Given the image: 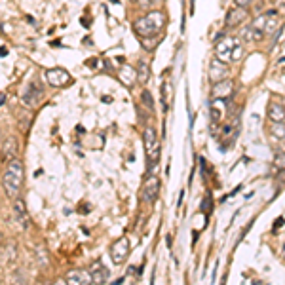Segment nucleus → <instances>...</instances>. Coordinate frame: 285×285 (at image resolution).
<instances>
[{"label": "nucleus", "mask_w": 285, "mask_h": 285, "mask_svg": "<svg viewBox=\"0 0 285 285\" xmlns=\"http://www.w3.org/2000/svg\"><path fill=\"white\" fill-rule=\"evenodd\" d=\"M168 21V17L164 12L160 10H150L146 15L139 17L135 23H133V30L139 38H146V36H158V32L164 28Z\"/></svg>", "instance_id": "obj_1"}, {"label": "nucleus", "mask_w": 285, "mask_h": 285, "mask_svg": "<svg viewBox=\"0 0 285 285\" xmlns=\"http://www.w3.org/2000/svg\"><path fill=\"white\" fill-rule=\"evenodd\" d=\"M23 177H25V170H23V164L14 158L8 162V168L4 170V175H2V186H4V192L6 196L10 198H15L21 190V185H23Z\"/></svg>", "instance_id": "obj_2"}, {"label": "nucleus", "mask_w": 285, "mask_h": 285, "mask_svg": "<svg viewBox=\"0 0 285 285\" xmlns=\"http://www.w3.org/2000/svg\"><path fill=\"white\" fill-rule=\"evenodd\" d=\"M142 141H144V152H146V158H148V171H150L156 166L158 160H160V141H158L156 129L154 128L144 129Z\"/></svg>", "instance_id": "obj_3"}, {"label": "nucleus", "mask_w": 285, "mask_h": 285, "mask_svg": "<svg viewBox=\"0 0 285 285\" xmlns=\"http://www.w3.org/2000/svg\"><path fill=\"white\" fill-rule=\"evenodd\" d=\"M228 74H230V67L227 65V61H223L219 57H213L211 63H209V80L213 84H217V82L227 80Z\"/></svg>", "instance_id": "obj_4"}, {"label": "nucleus", "mask_w": 285, "mask_h": 285, "mask_svg": "<svg viewBox=\"0 0 285 285\" xmlns=\"http://www.w3.org/2000/svg\"><path fill=\"white\" fill-rule=\"evenodd\" d=\"M129 255V240L128 238H120L116 243H113L111 247V258L114 264H122L126 262V258Z\"/></svg>", "instance_id": "obj_5"}, {"label": "nucleus", "mask_w": 285, "mask_h": 285, "mask_svg": "<svg viewBox=\"0 0 285 285\" xmlns=\"http://www.w3.org/2000/svg\"><path fill=\"white\" fill-rule=\"evenodd\" d=\"M46 78H48L50 86H54V87H65V86L72 84V76L67 71H63V69L48 71L46 72Z\"/></svg>", "instance_id": "obj_6"}, {"label": "nucleus", "mask_w": 285, "mask_h": 285, "mask_svg": "<svg viewBox=\"0 0 285 285\" xmlns=\"http://www.w3.org/2000/svg\"><path fill=\"white\" fill-rule=\"evenodd\" d=\"M236 44H238V38H232V36L219 40L215 46V56L223 59V61H232V50H234Z\"/></svg>", "instance_id": "obj_7"}, {"label": "nucleus", "mask_w": 285, "mask_h": 285, "mask_svg": "<svg viewBox=\"0 0 285 285\" xmlns=\"http://www.w3.org/2000/svg\"><path fill=\"white\" fill-rule=\"evenodd\" d=\"M158 194H160V181L154 175H148V179L144 181V186H142V200L152 203L156 201Z\"/></svg>", "instance_id": "obj_8"}, {"label": "nucleus", "mask_w": 285, "mask_h": 285, "mask_svg": "<svg viewBox=\"0 0 285 285\" xmlns=\"http://www.w3.org/2000/svg\"><path fill=\"white\" fill-rule=\"evenodd\" d=\"M211 95H213V99H232V95H234V84L230 82V80H223V82H217L213 86V89H211Z\"/></svg>", "instance_id": "obj_9"}, {"label": "nucleus", "mask_w": 285, "mask_h": 285, "mask_svg": "<svg viewBox=\"0 0 285 285\" xmlns=\"http://www.w3.org/2000/svg\"><path fill=\"white\" fill-rule=\"evenodd\" d=\"M67 284H72V285H89L93 284V276L91 272L87 270H71L67 274Z\"/></svg>", "instance_id": "obj_10"}, {"label": "nucleus", "mask_w": 285, "mask_h": 285, "mask_svg": "<svg viewBox=\"0 0 285 285\" xmlns=\"http://www.w3.org/2000/svg\"><path fill=\"white\" fill-rule=\"evenodd\" d=\"M247 19V10L245 8H240V6H234L232 10H228L227 17H225V25L227 27H236Z\"/></svg>", "instance_id": "obj_11"}, {"label": "nucleus", "mask_w": 285, "mask_h": 285, "mask_svg": "<svg viewBox=\"0 0 285 285\" xmlns=\"http://www.w3.org/2000/svg\"><path fill=\"white\" fill-rule=\"evenodd\" d=\"M38 86L30 84L27 89H25V93H23V103H25L27 107H30V109L38 107V103H40V99H42V89H40Z\"/></svg>", "instance_id": "obj_12"}, {"label": "nucleus", "mask_w": 285, "mask_h": 285, "mask_svg": "<svg viewBox=\"0 0 285 285\" xmlns=\"http://www.w3.org/2000/svg\"><path fill=\"white\" fill-rule=\"evenodd\" d=\"M227 103L228 99H215L209 107V114H211V120L213 124H221L227 116Z\"/></svg>", "instance_id": "obj_13"}, {"label": "nucleus", "mask_w": 285, "mask_h": 285, "mask_svg": "<svg viewBox=\"0 0 285 285\" xmlns=\"http://www.w3.org/2000/svg\"><path fill=\"white\" fill-rule=\"evenodd\" d=\"M17 141H15L14 137H8V139H4L2 142V158H4V162H10V160H14L15 154H17Z\"/></svg>", "instance_id": "obj_14"}, {"label": "nucleus", "mask_w": 285, "mask_h": 285, "mask_svg": "<svg viewBox=\"0 0 285 285\" xmlns=\"http://www.w3.org/2000/svg\"><path fill=\"white\" fill-rule=\"evenodd\" d=\"M14 211H15V217H17V221H19V225H21L23 228H28V225H30V217H28L27 207H25L23 200H15Z\"/></svg>", "instance_id": "obj_15"}, {"label": "nucleus", "mask_w": 285, "mask_h": 285, "mask_svg": "<svg viewBox=\"0 0 285 285\" xmlns=\"http://www.w3.org/2000/svg\"><path fill=\"white\" fill-rule=\"evenodd\" d=\"M268 118L272 122H285V107L278 101H272L268 105Z\"/></svg>", "instance_id": "obj_16"}, {"label": "nucleus", "mask_w": 285, "mask_h": 285, "mask_svg": "<svg viewBox=\"0 0 285 285\" xmlns=\"http://www.w3.org/2000/svg\"><path fill=\"white\" fill-rule=\"evenodd\" d=\"M242 36L247 40V42H260L264 38V30L253 27V25H247V27L242 30Z\"/></svg>", "instance_id": "obj_17"}, {"label": "nucleus", "mask_w": 285, "mask_h": 285, "mask_svg": "<svg viewBox=\"0 0 285 285\" xmlns=\"http://www.w3.org/2000/svg\"><path fill=\"white\" fill-rule=\"evenodd\" d=\"M118 78L122 80V84H124V86L131 87V86H133V82L137 80V71H133L131 67H122V69L118 71Z\"/></svg>", "instance_id": "obj_18"}, {"label": "nucleus", "mask_w": 285, "mask_h": 285, "mask_svg": "<svg viewBox=\"0 0 285 285\" xmlns=\"http://www.w3.org/2000/svg\"><path fill=\"white\" fill-rule=\"evenodd\" d=\"M91 276H93V284H105V280H107V270H105V266L101 264V262H93V266H91Z\"/></svg>", "instance_id": "obj_19"}, {"label": "nucleus", "mask_w": 285, "mask_h": 285, "mask_svg": "<svg viewBox=\"0 0 285 285\" xmlns=\"http://www.w3.org/2000/svg\"><path fill=\"white\" fill-rule=\"evenodd\" d=\"M148 78H150V67H148V63L139 61V65H137V82L139 84H146Z\"/></svg>", "instance_id": "obj_20"}, {"label": "nucleus", "mask_w": 285, "mask_h": 285, "mask_svg": "<svg viewBox=\"0 0 285 285\" xmlns=\"http://www.w3.org/2000/svg\"><path fill=\"white\" fill-rule=\"evenodd\" d=\"M14 258H15V247L14 245H4L2 247V264L12 262Z\"/></svg>", "instance_id": "obj_21"}, {"label": "nucleus", "mask_w": 285, "mask_h": 285, "mask_svg": "<svg viewBox=\"0 0 285 285\" xmlns=\"http://www.w3.org/2000/svg\"><path fill=\"white\" fill-rule=\"evenodd\" d=\"M158 44H160L158 36H146V38H141V46L146 50V52H154Z\"/></svg>", "instance_id": "obj_22"}, {"label": "nucleus", "mask_w": 285, "mask_h": 285, "mask_svg": "<svg viewBox=\"0 0 285 285\" xmlns=\"http://www.w3.org/2000/svg\"><path fill=\"white\" fill-rule=\"evenodd\" d=\"M274 170L276 171L285 170V150H278L274 154Z\"/></svg>", "instance_id": "obj_23"}, {"label": "nucleus", "mask_w": 285, "mask_h": 285, "mask_svg": "<svg viewBox=\"0 0 285 285\" xmlns=\"http://www.w3.org/2000/svg\"><path fill=\"white\" fill-rule=\"evenodd\" d=\"M272 135L276 139H285V122H274L272 126Z\"/></svg>", "instance_id": "obj_24"}, {"label": "nucleus", "mask_w": 285, "mask_h": 285, "mask_svg": "<svg viewBox=\"0 0 285 285\" xmlns=\"http://www.w3.org/2000/svg\"><path fill=\"white\" fill-rule=\"evenodd\" d=\"M243 57V46L240 42L234 46V50H232V61L236 63V61H242Z\"/></svg>", "instance_id": "obj_25"}, {"label": "nucleus", "mask_w": 285, "mask_h": 285, "mask_svg": "<svg viewBox=\"0 0 285 285\" xmlns=\"http://www.w3.org/2000/svg\"><path fill=\"white\" fill-rule=\"evenodd\" d=\"M141 99H142V105H146V109H148V111H152V109H154V101H152V95H150L148 91H142Z\"/></svg>", "instance_id": "obj_26"}, {"label": "nucleus", "mask_w": 285, "mask_h": 285, "mask_svg": "<svg viewBox=\"0 0 285 285\" xmlns=\"http://www.w3.org/2000/svg\"><path fill=\"white\" fill-rule=\"evenodd\" d=\"M162 91H164V109H168V107H170V93H171V87H170V84H168V82H166V84H164V87H162Z\"/></svg>", "instance_id": "obj_27"}, {"label": "nucleus", "mask_w": 285, "mask_h": 285, "mask_svg": "<svg viewBox=\"0 0 285 285\" xmlns=\"http://www.w3.org/2000/svg\"><path fill=\"white\" fill-rule=\"evenodd\" d=\"M162 0H139V6L141 8H150V6H154V4H160Z\"/></svg>", "instance_id": "obj_28"}, {"label": "nucleus", "mask_w": 285, "mask_h": 285, "mask_svg": "<svg viewBox=\"0 0 285 285\" xmlns=\"http://www.w3.org/2000/svg\"><path fill=\"white\" fill-rule=\"evenodd\" d=\"M234 2H236V6H240V8H249L253 0H234Z\"/></svg>", "instance_id": "obj_29"}, {"label": "nucleus", "mask_w": 285, "mask_h": 285, "mask_svg": "<svg viewBox=\"0 0 285 285\" xmlns=\"http://www.w3.org/2000/svg\"><path fill=\"white\" fill-rule=\"evenodd\" d=\"M278 179H280V183H285V170L278 171Z\"/></svg>", "instance_id": "obj_30"}, {"label": "nucleus", "mask_w": 285, "mask_h": 285, "mask_svg": "<svg viewBox=\"0 0 285 285\" xmlns=\"http://www.w3.org/2000/svg\"><path fill=\"white\" fill-rule=\"evenodd\" d=\"M278 2H280V4H282V6H285V0H278Z\"/></svg>", "instance_id": "obj_31"}]
</instances>
